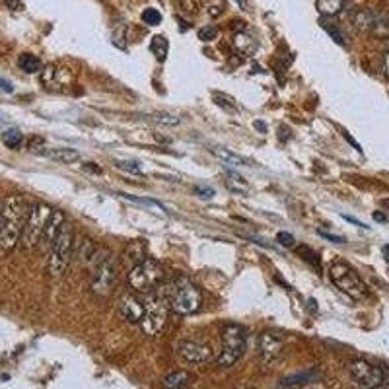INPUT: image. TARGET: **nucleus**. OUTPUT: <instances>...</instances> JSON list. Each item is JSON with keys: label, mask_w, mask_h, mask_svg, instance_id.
I'll use <instances>...</instances> for the list:
<instances>
[{"label": "nucleus", "mask_w": 389, "mask_h": 389, "mask_svg": "<svg viewBox=\"0 0 389 389\" xmlns=\"http://www.w3.org/2000/svg\"><path fill=\"white\" fill-rule=\"evenodd\" d=\"M245 389H254V388H245Z\"/></svg>", "instance_id": "nucleus-42"}, {"label": "nucleus", "mask_w": 389, "mask_h": 389, "mask_svg": "<svg viewBox=\"0 0 389 389\" xmlns=\"http://www.w3.org/2000/svg\"><path fill=\"white\" fill-rule=\"evenodd\" d=\"M254 125H255V129H257V131H259V129H261L263 133H267V127H265V123H259V121H255Z\"/></svg>", "instance_id": "nucleus-37"}, {"label": "nucleus", "mask_w": 389, "mask_h": 389, "mask_svg": "<svg viewBox=\"0 0 389 389\" xmlns=\"http://www.w3.org/2000/svg\"><path fill=\"white\" fill-rule=\"evenodd\" d=\"M319 378L317 370H304L298 374H290L286 378H282L281 386L282 388H294V386H308L311 381H316Z\"/></svg>", "instance_id": "nucleus-16"}, {"label": "nucleus", "mask_w": 389, "mask_h": 389, "mask_svg": "<svg viewBox=\"0 0 389 389\" xmlns=\"http://www.w3.org/2000/svg\"><path fill=\"white\" fill-rule=\"evenodd\" d=\"M234 45L242 51V53H254L255 51V39L251 36H247V34H235L234 37Z\"/></svg>", "instance_id": "nucleus-23"}, {"label": "nucleus", "mask_w": 389, "mask_h": 389, "mask_svg": "<svg viewBox=\"0 0 389 389\" xmlns=\"http://www.w3.org/2000/svg\"><path fill=\"white\" fill-rule=\"evenodd\" d=\"M177 353L183 360L191 364H205L212 360V348L208 344L195 343V341H182L177 344Z\"/></svg>", "instance_id": "nucleus-11"}, {"label": "nucleus", "mask_w": 389, "mask_h": 389, "mask_svg": "<svg viewBox=\"0 0 389 389\" xmlns=\"http://www.w3.org/2000/svg\"><path fill=\"white\" fill-rule=\"evenodd\" d=\"M2 142L8 148H18L22 145V133L18 129H8V131L2 133Z\"/></svg>", "instance_id": "nucleus-24"}, {"label": "nucleus", "mask_w": 389, "mask_h": 389, "mask_svg": "<svg viewBox=\"0 0 389 389\" xmlns=\"http://www.w3.org/2000/svg\"><path fill=\"white\" fill-rule=\"evenodd\" d=\"M348 370H351V376L362 388L378 389L386 383V376H383V370H381L380 366L368 362V360H362V358L353 360V362L348 364Z\"/></svg>", "instance_id": "nucleus-10"}, {"label": "nucleus", "mask_w": 389, "mask_h": 389, "mask_svg": "<svg viewBox=\"0 0 389 389\" xmlns=\"http://www.w3.org/2000/svg\"><path fill=\"white\" fill-rule=\"evenodd\" d=\"M119 316L123 317L127 323H140V319L145 316V302L142 298L136 296H125L119 304Z\"/></svg>", "instance_id": "nucleus-13"}, {"label": "nucleus", "mask_w": 389, "mask_h": 389, "mask_svg": "<svg viewBox=\"0 0 389 389\" xmlns=\"http://www.w3.org/2000/svg\"><path fill=\"white\" fill-rule=\"evenodd\" d=\"M191 374L187 370L172 372L170 376L163 378V389H183L189 386Z\"/></svg>", "instance_id": "nucleus-18"}, {"label": "nucleus", "mask_w": 389, "mask_h": 389, "mask_svg": "<svg viewBox=\"0 0 389 389\" xmlns=\"http://www.w3.org/2000/svg\"><path fill=\"white\" fill-rule=\"evenodd\" d=\"M156 121L162 125H179V117H173V115H158Z\"/></svg>", "instance_id": "nucleus-31"}, {"label": "nucleus", "mask_w": 389, "mask_h": 389, "mask_svg": "<svg viewBox=\"0 0 389 389\" xmlns=\"http://www.w3.org/2000/svg\"><path fill=\"white\" fill-rule=\"evenodd\" d=\"M383 71H386V76H389V51L383 54Z\"/></svg>", "instance_id": "nucleus-35"}, {"label": "nucleus", "mask_w": 389, "mask_h": 389, "mask_svg": "<svg viewBox=\"0 0 389 389\" xmlns=\"http://www.w3.org/2000/svg\"><path fill=\"white\" fill-rule=\"evenodd\" d=\"M372 34L376 37H389V20L386 18V16H380V14H378V20H376V24H374Z\"/></svg>", "instance_id": "nucleus-25"}, {"label": "nucleus", "mask_w": 389, "mask_h": 389, "mask_svg": "<svg viewBox=\"0 0 389 389\" xmlns=\"http://www.w3.org/2000/svg\"><path fill=\"white\" fill-rule=\"evenodd\" d=\"M0 226H2V203H0Z\"/></svg>", "instance_id": "nucleus-40"}, {"label": "nucleus", "mask_w": 389, "mask_h": 389, "mask_svg": "<svg viewBox=\"0 0 389 389\" xmlns=\"http://www.w3.org/2000/svg\"><path fill=\"white\" fill-rule=\"evenodd\" d=\"M18 64H20V68H22V71H24V73H27V74H34V73H37L39 68H41V61L37 59L36 54H29V53L20 54Z\"/></svg>", "instance_id": "nucleus-21"}, {"label": "nucleus", "mask_w": 389, "mask_h": 389, "mask_svg": "<svg viewBox=\"0 0 389 389\" xmlns=\"http://www.w3.org/2000/svg\"><path fill=\"white\" fill-rule=\"evenodd\" d=\"M142 22L148 26H160L162 24V14L156 8H146L142 12Z\"/></svg>", "instance_id": "nucleus-26"}, {"label": "nucleus", "mask_w": 389, "mask_h": 389, "mask_svg": "<svg viewBox=\"0 0 389 389\" xmlns=\"http://www.w3.org/2000/svg\"><path fill=\"white\" fill-rule=\"evenodd\" d=\"M119 170H123V172H129L133 173V175H142V168L138 166L136 162H127V160H121V162H115Z\"/></svg>", "instance_id": "nucleus-28"}, {"label": "nucleus", "mask_w": 389, "mask_h": 389, "mask_svg": "<svg viewBox=\"0 0 389 389\" xmlns=\"http://www.w3.org/2000/svg\"><path fill=\"white\" fill-rule=\"evenodd\" d=\"M37 154H43L47 158H51L53 162L59 163H74L80 160V152L74 148H43Z\"/></svg>", "instance_id": "nucleus-15"}, {"label": "nucleus", "mask_w": 389, "mask_h": 389, "mask_svg": "<svg viewBox=\"0 0 389 389\" xmlns=\"http://www.w3.org/2000/svg\"><path fill=\"white\" fill-rule=\"evenodd\" d=\"M381 388H383V389H389V383H383V386H381Z\"/></svg>", "instance_id": "nucleus-41"}, {"label": "nucleus", "mask_w": 389, "mask_h": 389, "mask_svg": "<svg viewBox=\"0 0 389 389\" xmlns=\"http://www.w3.org/2000/svg\"><path fill=\"white\" fill-rule=\"evenodd\" d=\"M317 235L325 237V240H329V242H333V244H344V237H341V235L329 234V232H323V230H317Z\"/></svg>", "instance_id": "nucleus-32"}, {"label": "nucleus", "mask_w": 389, "mask_h": 389, "mask_svg": "<svg viewBox=\"0 0 389 389\" xmlns=\"http://www.w3.org/2000/svg\"><path fill=\"white\" fill-rule=\"evenodd\" d=\"M329 279L348 298L364 300L368 298V294H370L366 282L358 277V272L343 261H337L329 267Z\"/></svg>", "instance_id": "nucleus-4"}, {"label": "nucleus", "mask_w": 389, "mask_h": 389, "mask_svg": "<svg viewBox=\"0 0 389 389\" xmlns=\"http://www.w3.org/2000/svg\"><path fill=\"white\" fill-rule=\"evenodd\" d=\"M383 254L388 255V261H389V245H386V247H383Z\"/></svg>", "instance_id": "nucleus-39"}, {"label": "nucleus", "mask_w": 389, "mask_h": 389, "mask_svg": "<svg viewBox=\"0 0 389 389\" xmlns=\"http://www.w3.org/2000/svg\"><path fill=\"white\" fill-rule=\"evenodd\" d=\"M222 346L216 356V364L222 368L234 366L245 353V329L237 323H228L222 327Z\"/></svg>", "instance_id": "nucleus-5"}, {"label": "nucleus", "mask_w": 389, "mask_h": 389, "mask_svg": "<svg viewBox=\"0 0 389 389\" xmlns=\"http://www.w3.org/2000/svg\"><path fill=\"white\" fill-rule=\"evenodd\" d=\"M195 193L199 195L200 199H212V197H214V189H210V187H203V185L195 187Z\"/></svg>", "instance_id": "nucleus-30"}, {"label": "nucleus", "mask_w": 389, "mask_h": 389, "mask_svg": "<svg viewBox=\"0 0 389 389\" xmlns=\"http://www.w3.org/2000/svg\"><path fill=\"white\" fill-rule=\"evenodd\" d=\"M163 281L162 265L154 259H142L136 263L129 272V286L138 294H150L154 292L160 282Z\"/></svg>", "instance_id": "nucleus-7"}, {"label": "nucleus", "mask_w": 389, "mask_h": 389, "mask_svg": "<svg viewBox=\"0 0 389 389\" xmlns=\"http://www.w3.org/2000/svg\"><path fill=\"white\" fill-rule=\"evenodd\" d=\"M142 302H145V316L138 325L145 335L154 337L162 331L168 321V300L150 292V294H145Z\"/></svg>", "instance_id": "nucleus-9"}, {"label": "nucleus", "mask_w": 389, "mask_h": 389, "mask_svg": "<svg viewBox=\"0 0 389 389\" xmlns=\"http://www.w3.org/2000/svg\"><path fill=\"white\" fill-rule=\"evenodd\" d=\"M73 247H74V234L68 224H64L61 234L57 235V240L51 245V249L47 251L49 254V259H47V271L53 277H61L68 263H71V255H73Z\"/></svg>", "instance_id": "nucleus-8"}, {"label": "nucleus", "mask_w": 389, "mask_h": 389, "mask_svg": "<svg viewBox=\"0 0 389 389\" xmlns=\"http://www.w3.org/2000/svg\"><path fill=\"white\" fill-rule=\"evenodd\" d=\"M306 389H325V386H323V383H321V381H311V383H308V386H306Z\"/></svg>", "instance_id": "nucleus-34"}, {"label": "nucleus", "mask_w": 389, "mask_h": 389, "mask_svg": "<svg viewBox=\"0 0 389 389\" xmlns=\"http://www.w3.org/2000/svg\"><path fill=\"white\" fill-rule=\"evenodd\" d=\"M94 272L90 279V288L96 296H109L117 286V261L111 254L108 257H100V249L91 257Z\"/></svg>", "instance_id": "nucleus-3"}, {"label": "nucleus", "mask_w": 389, "mask_h": 389, "mask_svg": "<svg viewBox=\"0 0 389 389\" xmlns=\"http://www.w3.org/2000/svg\"><path fill=\"white\" fill-rule=\"evenodd\" d=\"M348 0H317V10L323 16H337L339 12H343Z\"/></svg>", "instance_id": "nucleus-19"}, {"label": "nucleus", "mask_w": 389, "mask_h": 389, "mask_svg": "<svg viewBox=\"0 0 389 389\" xmlns=\"http://www.w3.org/2000/svg\"><path fill=\"white\" fill-rule=\"evenodd\" d=\"M29 212V203L20 195H12L2 203V226H0V247L14 249L20 244V234Z\"/></svg>", "instance_id": "nucleus-1"}, {"label": "nucleus", "mask_w": 389, "mask_h": 389, "mask_svg": "<svg viewBox=\"0 0 389 389\" xmlns=\"http://www.w3.org/2000/svg\"><path fill=\"white\" fill-rule=\"evenodd\" d=\"M168 49H170V43H168L166 37L162 36L152 37V41H150V51L156 54L158 61H163V59L168 57Z\"/></svg>", "instance_id": "nucleus-22"}, {"label": "nucleus", "mask_w": 389, "mask_h": 389, "mask_svg": "<svg viewBox=\"0 0 389 389\" xmlns=\"http://www.w3.org/2000/svg\"><path fill=\"white\" fill-rule=\"evenodd\" d=\"M216 37H218L216 26H203L199 29V39L200 41H205V43H208V41H214Z\"/></svg>", "instance_id": "nucleus-27"}, {"label": "nucleus", "mask_w": 389, "mask_h": 389, "mask_svg": "<svg viewBox=\"0 0 389 389\" xmlns=\"http://www.w3.org/2000/svg\"><path fill=\"white\" fill-rule=\"evenodd\" d=\"M212 152L216 158H220L222 162L228 163V166H235V168H240V166H249V162L242 158L240 154H235L232 150H228V148H212Z\"/></svg>", "instance_id": "nucleus-20"}, {"label": "nucleus", "mask_w": 389, "mask_h": 389, "mask_svg": "<svg viewBox=\"0 0 389 389\" xmlns=\"http://www.w3.org/2000/svg\"><path fill=\"white\" fill-rule=\"evenodd\" d=\"M237 2H240V6H242V8H247V4H245V0H237Z\"/></svg>", "instance_id": "nucleus-38"}, {"label": "nucleus", "mask_w": 389, "mask_h": 389, "mask_svg": "<svg viewBox=\"0 0 389 389\" xmlns=\"http://www.w3.org/2000/svg\"><path fill=\"white\" fill-rule=\"evenodd\" d=\"M344 220H348V222H353V224H356V226H360V228H368V226H364L362 222H358V220L353 216H344Z\"/></svg>", "instance_id": "nucleus-36"}, {"label": "nucleus", "mask_w": 389, "mask_h": 389, "mask_svg": "<svg viewBox=\"0 0 389 389\" xmlns=\"http://www.w3.org/2000/svg\"><path fill=\"white\" fill-rule=\"evenodd\" d=\"M0 88H2L4 91H8V94L14 90V88H12V84H10L8 80H4V78H0Z\"/></svg>", "instance_id": "nucleus-33"}, {"label": "nucleus", "mask_w": 389, "mask_h": 389, "mask_svg": "<svg viewBox=\"0 0 389 389\" xmlns=\"http://www.w3.org/2000/svg\"><path fill=\"white\" fill-rule=\"evenodd\" d=\"M282 346H284V341L277 333H263L259 337V343H257L259 354H261V358L265 362L274 360L282 353Z\"/></svg>", "instance_id": "nucleus-14"}, {"label": "nucleus", "mask_w": 389, "mask_h": 389, "mask_svg": "<svg viewBox=\"0 0 389 389\" xmlns=\"http://www.w3.org/2000/svg\"><path fill=\"white\" fill-rule=\"evenodd\" d=\"M277 242H279L282 247H294V245H296L294 235H290L288 232H279V235H277Z\"/></svg>", "instance_id": "nucleus-29"}, {"label": "nucleus", "mask_w": 389, "mask_h": 389, "mask_svg": "<svg viewBox=\"0 0 389 389\" xmlns=\"http://www.w3.org/2000/svg\"><path fill=\"white\" fill-rule=\"evenodd\" d=\"M376 20H378V14H376V12H372V10H368V8L356 10V12L353 14L354 27H356V29H360V31H370L372 34Z\"/></svg>", "instance_id": "nucleus-17"}, {"label": "nucleus", "mask_w": 389, "mask_h": 389, "mask_svg": "<svg viewBox=\"0 0 389 389\" xmlns=\"http://www.w3.org/2000/svg\"><path fill=\"white\" fill-rule=\"evenodd\" d=\"M168 306L179 314V316H191L200 308V292L189 279H177L170 284L168 294Z\"/></svg>", "instance_id": "nucleus-2"}, {"label": "nucleus", "mask_w": 389, "mask_h": 389, "mask_svg": "<svg viewBox=\"0 0 389 389\" xmlns=\"http://www.w3.org/2000/svg\"><path fill=\"white\" fill-rule=\"evenodd\" d=\"M51 212H53V208L45 205V203H36V205L29 207L26 222H24V228H22V234H20L22 249H34V247L39 245Z\"/></svg>", "instance_id": "nucleus-6"}, {"label": "nucleus", "mask_w": 389, "mask_h": 389, "mask_svg": "<svg viewBox=\"0 0 389 389\" xmlns=\"http://www.w3.org/2000/svg\"><path fill=\"white\" fill-rule=\"evenodd\" d=\"M64 224H66V222H64L63 210H53L49 220H47L45 230H43V235H41V242H39L41 249H45V251L51 249V245H53V242L57 240V235L61 234Z\"/></svg>", "instance_id": "nucleus-12"}]
</instances>
